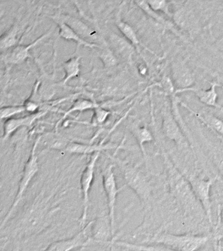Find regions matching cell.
Masks as SVG:
<instances>
[{"instance_id": "8fae6325", "label": "cell", "mask_w": 223, "mask_h": 251, "mask_svg": "<svg viewBox=\"0 0 223 251\" xmlns=\"http://www.w3.org/2000/svg\"><path fill=\"white\" fill-rule=\"evenodd\" d=\"M91 236L93 242L103 244L115 242L108 214L107 216H101L93 220L91 226Z\"/></svg>"}, {"instance_id": "4fadbf2b", "label": "cell", "mask_w": 223, "mask_h": 251, "mask_svg": "<svg viewBox=\"0 0 223 251\" xmlns=\"http://www.w3.org/2000/svg\"><path fill=\"white\" fill-rule=\"evenodd\" d=\"M172 76L177 89L185 90L193 87L195 78L191 69L183 60H177L172 66Z\"/></svg>"}, {"instance_id": "f546056e", "label": "cell", "mask_w": 223, "mask_h": 251, "mask_svg": "<svg viewBox=\"0 0 223 251\" xmlns=\"http://www.w3.org/2000/svg\"><path fill=\"white\" fill-rule=\"evenodd\" d=\"M93 111V124L95 126L103 125L108 119L109 116L111 113L110 111L103 109L100 106L95 108Z\"/></svg>"}, {"instance_id": "cb8c5ba5", "label": "cell", "mask_w": 223, "mask_h": 251, "mask_svg": "<svg viewBox=\"0 0 223 251\" xmlns=\"http://www.w3.org/2000/svg\"><path fill=\"white\" fill-rule=\"evenodd\" d=\"M81 57H74L66 61L63 64V68L65 72V76L63 80V84H66L72 78L79 75L80 66H81Z\"/></svg>"}, {"instance_id": "e575fe53", "label": "cell", "mask_w": 223, "mask_h": 251, "mask_svg": "<svg viewBox=\"0 0 223 251\" xmlns=\"http://www.w3.org/2000/svg\"><path fill=\"white\" fill-rule=\"evenodd\" d=\"M221 221H222V223L223 224V207L222 210H221Z\"/></svg>"}, {"instance_id": "2e32d148", "label": "cell", "mask_w": 223, "mask_h": 251, "mask_svg": "<svg viewBox=\"0 0 223 251\" xmlns=\"http://www.w3.org/2000/svg\"><path fill=\"white\" fill-rule=\"evenodd\" d=\"M42 115V113H36L25 117L11 118L6 120L3 124V140H6L21 127L30 126Z\"/></svg>"}, {"instance_id": "6da1fadb", "label": "cell", "mask_w": 223, "mask_h": 251, "mask_svg": "<svg viewBox=\"0 0 223 251\" xmlns=\"http://www.w3.org/2000/svg\"><path fill=\"white\" fill-rule=\"evenodd\" d=\"M68 176L62 174L52 182L44 184L36 197L23 209L15 223L16 233H37L51 225L61 211V204L69 192Z\"/></svg>"}, {"instance_id": "5bb4252c", "label": "cell", "mask_w": 223, "mask_h": 251, "mask_svg": "<svg viewBox=\"0 0 223 251\" xmlns=\"http://www.w3.org/2000/svg\"><path fill=\"white\" fill-rule=\"evenodd\" d=\"M210 84V88L208 90L201 89V88L193 87L187 88L185 90L176 89L175 94H177L181 92L191 91L193 92L198 98L201 103L205 104L209 107L216 108L220 109L223 112V107L217 103V99H218V94L216 91L217 87H220V85L216 80L209 82Z\"/></svg>"}, {"instance_id": "277c9868", "label": "cell", "mask_w": 223, "mask_h": 251, "mask_svg": "<svg viewBox=\"0 0 223 251\" xmlns=\"http://www.w3.org/2000/svg\"><path fill=\"white\" fill-rule=\"evenodd\" d=\"M209 237L203 235L173 234L158 232L146 241L149 244L163 245L176 251H198L206 245Z\"/></svg>"}, {"instance_id": "4dcf8cb0", "label": "cell", "mask_w": 223, "mask_h": 251, "mask_svg": "<svg viewBox=\"0 0 223 251\" xmlns=\"http://www.w3.org/2000/svg\"><path fill=\"white\" fill-rule=\"evenodd\" d=\"M159 86L164 90L166 95L172 97L174 94H176L175 86H174L173 81H172V80L169 76H164L160 82Z\"/></svg>"}, {"instance_id": "44dd1931", "label": "cell", "mask_w": 223, "mask_h": 251, "mask_svg": "<svg viewBox=\"0 0 223 251\" xmlns=\"http://www.w3.org/2000/svg\"><path fill=\"white\" fill-rule=\"evenodd\" d=\"M59 26V36L66 40L74 41L77 43L78 45H83L89 48H99V45L97 43L88 42L87 41L82 38L77 32H75L72 27L66 25L63 22H55Z\"/></svg>"}, {"instance_id": "ffe728a7", "label": "cell", "mask_w": 223, "mask_h": 251, "mask_svg": "<svg viewBox=\"0 0 223 251\" xmlns=\"http://www.w3.org/2000/svg\"><path fill=\"white\" fill-rule=\"evenodd\" d=\"M180 105L189 110L191 113L194 114L200 120L204 125H206L209 129L216 133L217 136L221 137L223 139V120L220 118L213 115V114L204 113L203 115L196 113L191 108L188 107L183 101L180 102Z\"/></svg>"}, {"instance_id": "9a60e30c", "label": "cell", "mask_w": 223, "mask_h": 251, "mask_svg": "<svg viewBox=\"0 0 223 251\" xmlns=\"http://www.w3.org/2000/svg\"><path fill=\"white\" fill-rule=\"evenodd\" d=\"M119 149L116 145L107 143L105 144L104 141H101L99 144H83V143L70 142L66 145L64 151L68 154L92 155L96 152H101L103 151L112 150V149Z\"/></svg>"}, {"instance_id": "484cf974", "label": "cell", "mask_w": 223, "mask_h": 251, "mask_svg": "<svg viewBox=\"0 0 223 251\" xmlns=\"http://www.w3.org/2000/svg\"><path fill=\"white\" fill-rule=\"evenodd\" d=\"M99 56L105 68H113L117 64L116 54L111 50L109 45H107V43L100 48Z\"/></svg>"}, {"instance_id": "ba28073f", "label": "cell", "mask_w": 223, "mask_h": 251, "mask_svg": "<svg viewBox=\"0 0 223 251\" xmlns=\"http://www.w3.org/2000/svg\"><path fill=\"white\" fill-rule=\"evenodd\" d=\"M115 166L114 163H111L107 165L101 172L103 188L106 195L108 215L110 218L113 237L115 233V207H116L117 196L119 192L126 187V185L121 188H119L117 186L116 176L114 173Z\"/></svg>"}, {"instance_id": "d6986e66", "label": "cell", "mask_w": 223, "mask_h": 251, "mask_svg": "<svg viewBox=\"0 0 223 251\" xmlns=\"http://www.w3.org/2000/svg\"><path fill=\"white\" fill-rule=\"evenodd\" d=\"M109 47L115 54L124 59H130L133 53V45L124 37L113 33L109 37Z\"/></svg>"}, {"instance_id": "e0dca14e", "label": "cell", "mask_w": 223, "mask_h": 251, "mask_svg": "<svg viewBox=\"0 0 223 251\" xmlns=\"http://www.w3.org/2000/svg\"><path fill=\"white\" fill-rule=\"evenodd\" d=\"M51 33V30L49 31L48 33L42 35L37 39L36 41H33L32 43L28 45H19L15 47L11 51L9 56V62L13 64H19L24 62L27 58L31 56L30 50L31 49L40 44Z\"/></svg>"}, {"instance_id": "5b68a950", "label": "cell", "mask_w": 223, "mask_h": 251, "mask_svg": "<svg viewBox=\"0 0 223 251\" xmlns=\"http://www.w3.org/2000/svg\"><path fill=\"white\" fill-rule=\"evenodd\" d=\"M42 137L39 136L33 145L32 151H31L30 156L25 165L22 176H21L20 181L19 182L18 190H17L16 196H15L14 201L12 205L7 211L6 215L2 220L1 224V227L3 228L11 219H12L13 216L17 208L19 206L21 201L25 195L31 182L34 179L35 176L38 174L40 166H39L38 156L37 155L36 151L38 149L39 143L40 142Z\"/></svg>"}, {"instance_id": "7c38bea8", "label": "cell", "mask_w": 223, "mask_h": 251, "mask_svg": "<svg viewBox=\"0 0 223 251\" xmlns=\"http://www.w3.org/2000/svg\"><path fill=\"white\" fill-rule=\"evenodd\" d=\"M54 22L60 21L63 22L66 25L72 27L75 32L89 42L88 39L92 40V42H95L99 38L97 31L94 30L93 28L89 27V25H86L83 21L77 19V18L72 17L69 15H65V14L57 13L52 17Z\"/></svg>"}, {"instance_id": "d590c367", "label": "cell", "mask_w": 223, "mask_h": 251, "mask_svg": "<svg viewBox=\"0 0 223 251\" xmlns=\"http://www.w3.org/2000/svg\"></svg>"}, {"instance_id": "836d02e7", "label": "cell", "mask_w": 223, "mask_h": 251, "mask_svg": "<svg viewBox=\"0 0 223 251\" xmlns=\"http://www.w3.org/2000/svg\"><path fill=\"white\" fill-rule=\"evenodd\" d=\"M217 82L220 85V87L223 88V76L219 75H216Z\"/></svg>"}, {"instance_id": "1f68e13d", "label": "cell", "mask_w": 223, "mask_h": 251, "mask_svg": "<svg viewBox=\"0 0 223 251\" xmlns=\"http://www.w3.org/2000/svg\"><path fill=\"white\" fill-rule=\"evenodd\" d=\"M149 5L153 11H162L166 14L168 16H171L169 10V3L166 1H149Z\"/></svg>"}, {"instance_id": "f1b7e54d", "label": "cell", "mask_w": 223, "mask_h": 251, "mask_svg": "<svg viewBox=\"0 0 223 251\" xmlns=\"http://www.w3.org/2000/svg\"><path fill=\"white\" fill-rule=\"evenodd\" d=\"M1 120H7L14 118L15 115L23 113L26 111L24 105H11L5 106L1 108Z\"/></svg>"}, {"instance_id": "52a82bcc", "label": "cell", "mask_w": 223, "mask_h": 251, "mask_svg": "<svg viewBox=\"0 0 223 251\" xmlns=\"http://www.w3.org/2000/svg\"><path fill=\"white\" fill-rule=\"evenodd\" d=\"M189 180L196 197L204 211L205 218L209 225L213 226L212 202L211 200V189L216 178L211 177L205 179L195 175L183 173Z\"/></svg>"}, {"instance_id": "d4e9b609", "label": "cell", "mask_w": 223, "mask_h": 251, "mask_svg": "<svg viewBox=\"0 0 223 251\" xmlns=\"http://www.w3.org/2000/svg\"><path fill=\"white\" fill-rule=\"evenodd\" d=\"M99 105H98V104L96 103L95 102L91 101V100H90L79 99L76 100V101L73 103V105H72V107H70L65 113H64L62 119L58 122L57 124H56V128H57V127L58 126V125H59L62 121H64V120L67 118L68 116L71 115V114L74 113V112H83L87 111V110L89 109L94 110L95 108L99 107Z\"/></svg>"}, {"instance_id": "d6a6232c", "label": "cell", "mask_w": 223, "mask_h": 251, "mask_svg": "<svg viewBox=\"0 0 223 251\" xmlns=\"http://www.w3.org/2000/svg\"><path fill=\"white\" fill-rule=\"evenodd\" d=\"M217 168H218L219 172L223 178V159L219 161L218 164H217Z\"/></svg>"}, {"instance_id": "7a4b0ae2", "label": "cell", "mask_w": 223, "mask_h": 251, "mask_svg": "<svg viewBox=\"0 0 223 251\" xmlns=\"http://www.w3.org/2000/svg\"><path fill=\"white\" fill-rule=\"evenodd\" d=\"M162 156L170 194L184 215L195 219L203 215L205 217L203 208L185 175L177 168L167 153L163 151Z\"/></svg>"}, {"instance_id": "30bf717a", "label": "cell", "mask_w": 223, "mask_h": 251, "mask_svg": "<svg viewBox=\"0 0 223 251\" xmlns=\"http://www.w3.org/2000/svg\"><path fill=\"white\" fill-rule=\"evenodd\" d=\"M93 223V220L86 225L81 231L70 238L54 241L49 245L44 251H72L75 249L87 246L93 242L91 236V226Z\"/></svg>"}, {"instance_id": "8992f818", "label": "cell", "mask_w": 223, "mask_h": 251, "mask_svg": "<svg viewBox=\"0 0 223 251\" xmlns=\"http://www.w3.org/2000/svg\"><path fill=\"white\" fill-rule=\"evenodd\" d=\"M101 152H96L90 156L89 161L80 176V189L82 195V213L79 218L80 226L83 228L87 223L89 213L90 191L95 180V168Z\"/></svg>"}, {"instance_id": "4316f807", "label": "cell", "mask_w": 223, "mask_h": 251, "mask_svg": "<svg viewBox=\"0 0 223 251\" xmlns=\"http://www.w3.org/2000/svg\"><path fill=\"white\" fill-rule=\"evenodd\" d=\"M18 31V26L17 25H15L1 35L0 39V46L1 50H6L17 44Z\"/></svg>"}, {"instance_id": "9c48e42d", "label": "cell", "mask_w": 223, "mask_h": 251, "mask_svg": "<svg viewBox=\"0 0 223 251\" xmlns=\"http://www.w3.org/2000/svg\"><path fill=\"white\" fill-rule=\"evenodd\" d=\"M162 129L164 136L173 141L180 149H187L189 141L168 106L162 109Z\"/></svg>"}, {"instance_id": "ac0fdd59", "label": "cell", "mask_w": 223, "mask_h": 251, "mask_svg": "<svg viewBox=\"0 0 223 251\" xmlns=\"http://www.w3.org/2000/svg\"><path fill=\"white\" fill-rule=\"evenodd\" d=\"M133 136L136 139L141 152H142L146 166L148 165V155L145 148V144L152 142L154 141L153 135L147 126L134 125L130 129Z\"/></svg>"}, {"instance_id": "83f0119b", "label": "cell", "mask_w": 223, "mask_h": 251, "mask_svg": "<svg viewBox=\"0 0 223 251\" xmlns=\"http://www.w3.org/2000/svg\"><path fill=\"white\" fill-rule=\"evenodd\" d=\"M135 3L137 4V5H138L141 9L143 10L144 13H146L147 15L149 16L152 19L155 20L156 21L159 22V23L162 24V25H168V21H166V19H164L162 16H160L157 12L153 11V10L150 8L149 5L148 1H135Z\"/></svg>"}, {"instance_id": "3957f363", "label": "cell", "mask_w": 223, "mask_h": 251, "mask_svg": "<svg viewBox=\"0 0 223 251\" xmlns=\"http://www.w3.org/2000/svg\"><path fill=\"white\" fill-rule=\"evenodd\" d=\"M117 166L122 174L126 186L136 194L143 207L146 211L151 207L153 186L150 178L143 172L140 164H132L128 161L122 160L116 156V153L107 155Z\"/></svg>"}, {"instance_id": "7402d4cb", "label": "cell", "mask_w": 223, "mask_h": 251, "mask_svg": "<svg viewBox=\"0 0 223 251\" xmlns=\"http://www.w3.org/2000/svg\"><path fill=\"white\" fill-rule=\"evenodd\" d=\"M116 25L117 28L122 33L123 37L127 41H128L133 46L138 49L140 45H143L133 27L128 23L123 21L119 16L116 20Z\"/></svg>"}, {"instance_id": "603a6c76", "label": "cell", "mask_w": 223, "mask_h": 251, "mask_svg": "<svg viewBox=\"0 0 223 251\" xmlns=\"http://www.w3.org/2000/svg\"><path fill=\"white\" fill-rule=\"evenodd\" d=\"M114 243L119 247L133 251H176L163 245L157 244H135L121 241H115Z\"/></svg>"}]
</instances>
